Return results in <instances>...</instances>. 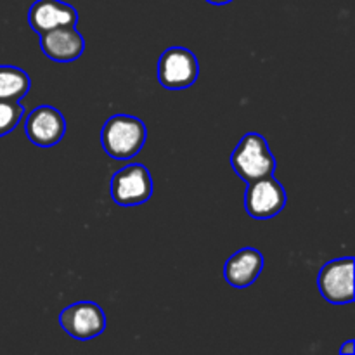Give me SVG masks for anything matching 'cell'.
<instances>
[{
	"label": "cell",
	"mask_w": 355,
	"mask_h": 355,
	"mask_svg": "<svg viewBox=\"0 0 355 355\" xmlns=\"http://www.w3.org/2000/svg\"><path fill=\"white\" fill-rule=\"evenodd\" d=\"M146 135V125L137 116L114 114L101 130V144L113 159H130L144 148Z\"/></svg>",
	"instance_id": "1"
},
{
	"label": "cell",
	"mask_w": 355,
	"mask_h": 355,
	"mask_svg": "<svg viewBox=\"0 0 355 355\" xmlns=\"http://www.w3.org/2000/svg\"><path fill=\"white\" fill-rule=\"evenodd\" d=\"M231 166L245 182L274 175L276 156L270 151L266 137L257 132H250L236 146L231 155Z\"/></svg>",
	"instance_id": "2"
},
{
	"label": "cell",
	"mask_w": 355,
	"mask_h": 355,
	"mask_svg": "<svg viewBox=\"0 0 355 355\" xmlns=\"http://www.w3.org/2000/svg\"><path fill=\"white\" fill-rule=\"evenodd\" d=\"M200 75L198 59L189 49L170 47L159 55L158 82L168 90H182L193 85Z\"/></svg>",
	"instance_id": "3"
},
{
	"label": "cell",
	"mask_w": 355,
	"mask_h": 355,
	"mask_svg": "<svg viewBox=\"0 0 355 355\" xmlns=\"http://www.w3.org/2000/svg\"><path fill=\"white\" fill-rule=\"evenodd\" d=\"M153 196L151 172L144 165H128L111 179V198L120 207H137Z\"/></svg>",
	"instance_id": "4"
},
{
	"label": "cell",
	"mask_w": 355,
	"mask_h": 355,
	"mask_svg": "<svg viewBox=\"0 0 355 355\" xmlns=\"http://www.w3.org/2000/svg\"><path fill=\"white\" fill-rule=\"evenodd\" d=\"M286 191L283 184L272 175L248 182L245 193V208L248 215L255 220L272 218L286 207Z\"/></svg>",
	"instance_id": "5"
},
{
	"label": "cell",
	"mask_w": 355,
	"mask_h": 355,
	"mask_svg": "<svg viewBox=\"0 0 355 355\" xmlns=\"http://www.w3.org/2000/svg\"><path fill=\"white\" fill-rule=\"evenodd\" d=\"M59 324L75 340H92L106 329V314L94 302H78L59 314Z\"/></svg>",
	"instance_id": "6"
},
{
	"label": "cell",
	"mask_w": 355,
	"mask_h": 355,
	"mask_svg": "<svg viewBox=\"0 0 355 355\" xmlns=\"http://www.w3.org/2000/svg\"><path fill=\"white\" fill-rule=\"evenodd\" d=\"M319 291L329 304L343 305L354 302V259H336L322 266L318 277Z\"/></svg>",
	"instance_id": "7"
},
{
	"label": "cell",
	"mask_w": 355,
	"mask_h": 355,
	"mask_svg": "<svg viewBox=\"0 0 355 355\" xmlns=\"http://www.w3.org/2000/svg\"><path fill=\"white\" fill-rule=\"evenodd\" d=\"M24 132L38 148H52L66 134V120L55 107L44 104L31 111L24 121Z\"/></svg>",
	"instance_id": "8"
},
{
	"label": "cell",
	"mask_w": 355,
	"mask_h": 355,
	"mask_svg": "<svg viewBox=\"0 0 355 355\" xmlns=\"http://www.w3.org/2000/svg\"><path fill=\"white\" fill-rule=\"evenodd\" d=\"M28 23L38 35L62 26H76L78 12L61 0H37L28 10Z\"/></svg>",
	"instance_id": "9"
},
{
	"label": "cell",
	"mask_w": 355,
	"mask_h": 355,
	"mask_svg": "<svg viewBox=\"0 0 355 355\" xmlns=\"http://www.w3.org/2000/svg\"><path fill=\"white\" fill-rule=\"evenodd\" d=\"M42 52L55 62H71L85 51L83 35L75 26H62L40 35Z\"/></svg>",
	"instance_id": "10"
},
{
	"label": "cell",
	"mask_w": 355,
	"mask_h": 355,
	"mask_svg": "<svg viewBox=\"0 0 355 355\" xmlns=\"http://www.w3.org/2000/svg\"><path fill=\"white\" fill-rule=\"evenodd\" d=\"M263 269V255L255 248L236 252L224 266V277L231 286L248 288L259 279Z\"/></svg>",
	"instance_id": "11"
},
{
	"label": "cell",
	"mask_w": 355,
	"mask_h": 355,
	"mask_svg": "<svg viewBox=\"0 0 355 355\" xmlns=\"http://www.w3.org/2000/svg\"><path fill=\"white\" fill-rule=\"evenodd\" d=\"M30 76L16 66H0V99L19 101L30 92Z\"/></svg>",
	"instance_id": "12"
},
{
	"label": "cell",
	"mask_w": 355,
	"mask_h": 355,
	"mask_svg": "<svg viewBox=\"0 0 355 355\" xmlns=\"http://www.w3.org/2000/svg\"><path fill=\"white\" fill-rule=\"evenodd\" d=\"M24 114V107L19 101L0 99V137L7 135L17 127Z\"/></svg>",
	"instance_id": "13"
},
{
	"label": "cell",
	"mask_w": 355,
	"mask_h": 355,
	"mask_svg": "<svg viewBox=\"0 0 355 355\" xmlns=\"http://www.w3.org/2000/svg\"><path fill=\"white\" fill-rule=\"evenodd\" d=\"M340 354L343 355H354L355 354V345H354V340H349V342L345 343V345L340 349Z\"/></svg>",
	"instance_id": "14"
},
{
	"label": "cell",
	"mask_w": 355,
	"mask_h": 355,
	"mask_svg": "<svg viewBox=\"0 0 355 355\" xmlns=\"http://www.w3.org/2000/svg\"><path fill=\"white\" fill-rule=\"evenodd\" d=\"M207 2L211 3V6H224V3L232 2V0H207Z\"/></svg>",
	"instance_id": "15"
}]
</instances>
